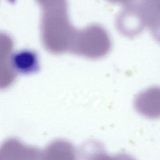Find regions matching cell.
I'll use <instances>...</instances> for the list:
<instances>
[{
  "label": "cell",
  "instance_id": "cell-1",
  "mask_svg": "<svg viewBox=\"0 0 160 160\" xmlns=\"http://www.w3.org/2000/svg\"><path fill=\"white\" fill-rule=\"evenodd\" d=\"M154 0H127L116 18V28L123 36L133 38L149 28Z\"/></svg>",
  "mask_w": 160,
  "mask_h": 160
},
{
  "label": "cell",
  "instance_id": "cell-2",
  "mask_svg": "<svg viewBox=\"0 0 160 160\" xmlns=\"http://www.w3.org/2000/svg\"><path fill=\"white\" fill-rule=\"evenodd\" d=\"M112 42L106 30L99 25H92L78 31L71 49L87 52L94 58H101L111 50Z\"/></svg>",
  "mask_w": 160,
  "mask_h": 160
},
{
  "label": "cell",
  "instance_id": "cell-3",
  "mask_svg": "<svg viewBox=\"0 0 160 160\" xmlns=\"http://www.w3.org/2000/svg\"><path fill=\"white\" fill-rule=\"evenodd\" d=\"M136 111L147 118H160V87L148 88L137 94L134 101Z\"/></svg>",
  "mask_w": 160,
  "mask_h": 160
},
{
  "label": "cell",
  "instance_id": "cell-4",
  "mask_svg": "<svg viewBox=\"0 0 160 160\" xmlns=\"http://www.w3.org/2000/svg\"><path fill=\"white\" fill-rule=\"evenodd\" d=\"M10 61L12 67L19 72L30 73L38 70V57L31 50L17 51L12 55Z\"/></svg>",
  "mask_w": 160,
  "mask_h": 160
},
{
  "label": "cell",
  "instance_id": "cell-5",
  "mask_svg": "<svg viewBox=\"0 0 160 160\" xmlns=\"http://www.w3.org/2000/svg\"><path fill=\"white\" fill-rule=\"evenodd\" d=\"M149 28L154 39L160 43V0H154L153 14Z\"/></svg>",
  "mask_w": 160,
  "mask_h": 160
},
{
  "label": "cell",
  "instance_id": "cell-6",
  "mask_svg": "<svg viewBox=\"0 0 160 160\" xmlns=\"http://www.w3.org/2000/svg\"><path fill=\"white\" fill-rule=\"evenodd\" d=\"M42 8L50 7L61 3L66 0H36Z\"/></svg>",
  "mask_w": 160,
  "mask_h": 160
},
{
  "label": "cell",
  "instance_id": "cell-7",
  "mask_svg": "<svg viewBox=\"0 0 160 160\" xmlns=\"http://www.w3.org/2000/svg\"><path fill=\"white\" fill-rule=\"evenodd\" d=\"M111 3H114V4H119L122 5L124 4L127 0H107Z\"/></svg>",
  "mask_w": 160,
  "mask_h": 160
}]
</instances>
